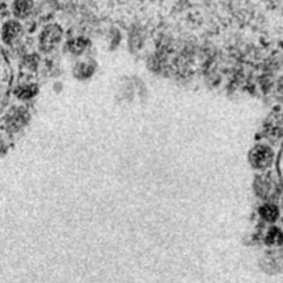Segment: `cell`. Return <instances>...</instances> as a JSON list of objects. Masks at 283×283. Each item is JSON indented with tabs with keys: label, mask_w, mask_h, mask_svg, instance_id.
Returning <instances> with one entry per match:
<instances>
[{
	"label": "cell",
	"mask_w": 283,
	"mask_h": 283,
	"mask_svg": "<svg viewBox=\"0 0 283 283\" xmlns=\"http://www.w3.org/2000/svg\"><path fill=\"white\" fill-rule=\"evenodd\" d=\"M36 92H38V88H36L35 86H25L19 90L17 95L22 99H28V98H32Z\"/></svg>",
	"instance_id": "cell-8"
},
{
	"label": "cell",
	"mask_w": 283,
	"mask_h": 283,
	"mask_svg": "<svg viewBox=\"0 0 283 283\" xmlns=\"http://www.w3.org/2000/svg\"><path fill=\"white\" fill-rule=\"evenodd\" d=\"M22 34V26L18 22L11 21L5 24L2 28V39L7 43L14 42Z\"/></svg>",
	"instance_id": "cell-3"
},
{
	"label": "cell",
	"mask_w": 283,
	"mask_h": 283,
	"mask_svg": "<svg viewBox=\"0 0 283 283\" xmlns=\"http://www.w3.org/2000/svg\"><path fill=\"white\" fill-rule=\"evenodd\" d=\"M63 36V28L56 24L48 25L40 35V48L42 51H50L57 47Z\"/></svg>",
	"instance_id": "cell-1"
},
{
	"label": "cell",
	"mask_w": 283,
	"mask_h": 283,
	"mask_svg": "<svg viewBox=\"0 0 283 283\" xmlns=\"http://www.w3.org/2000/svg\"><path fill=\"white\" fill-rule=\"evenodd\" d=\"M93 70L91 68V66H88L86 64H82V65H78L77 68L75 70L76 75L79 74V77L83 78V77H87V76H90L92 74Z\"/></svg>",
	"instance_id": "cell-9"
},
{
	"label": "cell",
	"mask_w": 283,
	"mask_h": 283,
	"mask_svg": "<svg viewBox=\"0 0 283 283\" xmlns=\"http://www.w3.org/2000/svg\"><path fill=\"white\" fill-rule=\"evenodd\" d=\"M260 213L266 221H270V222H274L279 216L278 208L277 206L272 205V204H268V205L262 206L261 210H260Z\"/></svg>",
	"instance_id": "cell-5"
},
{
	"label": "cell",
	"mask_w": 283,
	"mask_h": 283,
	"mask_svg": "<svg viewBox=\"0 0 283 283\" xmlns=\"http://www.w3.org/2000/svg\"><path fill=\"white\" fill-rule=\"evenodd\" d=\"M250 159L255 168L265 169L272 163L273 151L265 145H258L250 153Z\"/></svg>",
	"instance_id": "cell-2"
},
{
	"label": "cell",
	"mask_w": 283,
	"mask_h": 283,
	"mask_svg": "<svg viewBox=\"0 0 283 283\" xmlns=\"http://www.w3.org/2000/svg\"><path fill=\"white\" fill-rule=\"evenodd\" d=\"M86 47H87V42H86V40H84V39H75L68 43L70 51L76 55L82 54Z\"/></svg>",
	"instance_id": "cell-6"
},
{
	"label": "cell",
	"mask_w": 283,
	"mask_h": 283,
	"mask_svg": "<svg viewBox=\"0 0 283 283\" xmlns=\"http://www.w3.org/2000/svg\"><path fill=\"white\" fill-rule=\"evenodd\" d=\"M33 9V0H16L14 3V14L16 17L24 18Z\"/></svg>",
	"instance_id": "cell-4"
},
{
	"label": "cell",
	"mask_w": 283,
	"mask_h": 283,
	"mask_svg": "<svg viewBox=\"0 0 283 283\" xmlns=\"http://www.w3.org/2000/svg\"><path fill=\"white\" fill-rule=\"evenodd\" d=\"M269 244L273 245H280L282 242V236L280 230L277 228H273L272 230H270V232L268 234V240Z\"/></svg>",
	"instance_id": "cell-7"
}]
</instances>
